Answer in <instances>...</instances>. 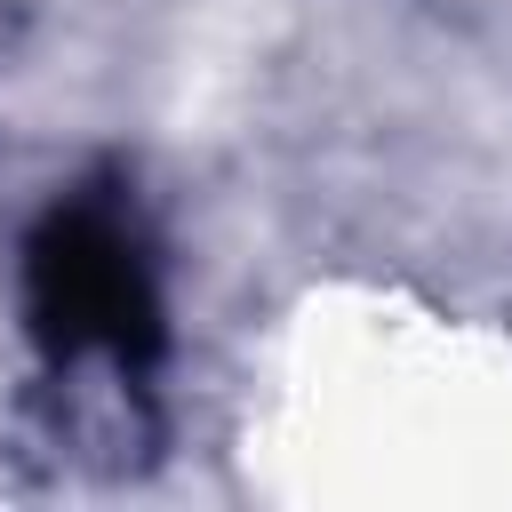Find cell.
Segmentation results:
<instances>
[{"instance_id":"obj_1","label":"cell","mask_w":512,"mask_h":512,"mask_svg":"<svg viewBox=\"0 0 512 512\" xmlns=\"http://www.w3.org/2000/svg\"><path fill=\"white\" fill-rule=\"evenodd\" d=\"M24 328L56 368H72V360H112V368L160 360V344H168L160 272H152L144 224L120 200L72 192L24 232Z\"/></svg>"}]
</instances>
